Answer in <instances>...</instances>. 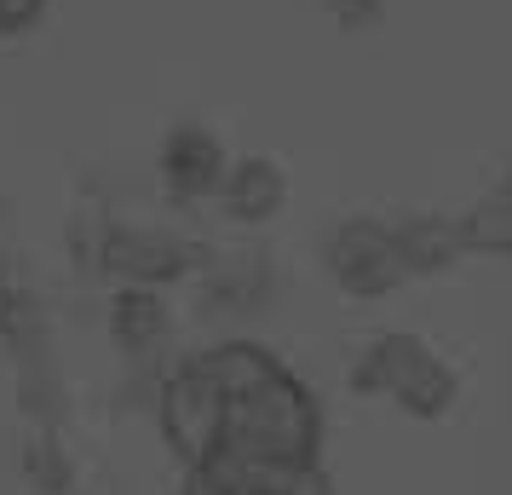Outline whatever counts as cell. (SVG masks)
<instances>
[{
  "label": "cell",
  "instance_id": "277c9868",
  "mask_svg": "<svg viewBox=\"0 0 512 495\" xmlns=\"http://www.w3.org/2000/svg\"><path fill=\"white\" fill-rule=\"evenodd\" d=\"M162 306H156V294L150 288H127L116 306H110V334H116L121 352H150L156 340H162Z\"/></svg>",
  "mask_w": 512,
  "mask_h": 495
},
{
  "label": "cell",
  "instance_id": "7a4b0ae2",
  "mask_svg": "<svg viewBox=\"0 0 512 495\" xmlns=\"http://www.w3.org/2000/svg\"><path fill=\"white\" fill-rule=\"evenodd\" d=\"M190 265V248L179 236L150 231V225H104L98 242V277H121V283H167Z\"/></svg>",
  "mask_w": 512,
  "mask_h": 495
},
{
  "label": "cell",
  "instance_id": "52a82bcc",
  "mask_svg": "<svg viewBox=\"0 0 512 495\" xmlns=\"http://www.w3.org/2000/svg\"><path fill=\"white\" fill-rule=\"evenodd\" d=\"M47 18V0H0V35H29V29Z\"/></svg>",
  "mask_w": 512,
  "mask_h": 495
},
{
  "label": "cell",
  "instance_id": "6da1fadb",
  "mask_svg": "<svg viewBox=\"0 0 512 495\" xmlns=\"http://www.w3.org/2000/svg\"><path fill=\"white\" fill-rule=\"evenodd\" d=\"M162 421H167V438L185 449L190 461H208L213 449H219V432H225V392L213 386V375L202 363H190L185 375L167 380Z\"/></svg>",
  "mask_w": 512,
  "mask_h": 495
},
{
  "label": "cell",
  "instance_id": "3957f363",
  "mask_svg": "<svg viewBox=\"0 0 512 495\" xmlns=\"http://www.w3.org/2000/svg\"><path fill=\"white\" fill-rule=\"evenodd\" d=\"M219 167H225V156H219V144H213L202 127H179L162 150V173L179 190H208L213 179H219Z\"/></svg>",
  "mask_w": 512,
  "mask_h": 495
},
{
  "label": "cell",
  "instance_id": "8992f818",
  "mask_svg": "<svg viewBox=\"0 0 512 495\" xmlns=\"http://www.w3.org/2000/svg\"><path fill=\"white\" fill-rule=\"evenodd\" d=\"M271 196H277V179L265 173V167H242L231 185V208L242 213V219H259V213L271 208Z\"/></svg>",
  "mask_w": 512,
  "mask_h": 495
},
{
  "label": "cell",
  "instance_id": "5b68a950",
  "mask_svg": "<svg viewBox=\"0 0 512 495\" xmlns=\"http://www.w3.org/2000/svg\"><path fill=\"white\" fill-rule=\"evenodd\" d=\"M24 472H29V484H35L41 495H70L75 461L64 455V444H58V426H35V432H29Z\"/></svg>",
  "mask_w": 512,
  "mask_h": 495
}]
</instances>
